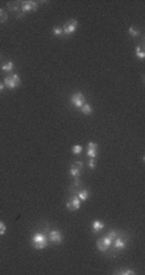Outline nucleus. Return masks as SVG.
Masks as SVG:
<instances>
[{
  "mask_svg": "<svg viewBox=\"0 0 145 275\" xmlns=\"http://www.w3.org/2000/svg\"><path fill=\"white\" fill-rule=\"evenodd\" d=\"M31 242L36 250H44L48 246V236L44 233H36L32 236Z\"/></svg>",
  "mask_w": 145,
  "mask_h": 275,
  "instance_id": "obj_1",
  "label": "nucleus"
},
{
  "mask_svg": "<svg viewBox=\"0 0 145 275\" xmlns=\"http://www.w3.org/2000/svg\"><path fill=\"white\" fill-rule=\"evenodd\" d=\"M8 21V14L7 12L3 9V8H0V23H5Z\"/></svg>",
  "mask_w": 145,
  "mask_h": 275,
  "instance_id": "obj_17",
  "label": "nucleus"
},
{
  "mask_svg": "<svg viewBox=\"0 0 145 275\" xmlns=\"http://www.w3.org/2000/svg\"><path fill=\"white\" fill-rule=\"evenodd\" d=\"M80 110H81L85 115H90L91 113H92V108H91V105H90V104H86V103H85V104L82 105V108L80 109Z\"/></svg>",
  "mask_w": 145,
  "mask_h": 275,
  "instance_id": "obj_13",
  "label": "nucleus"
},
{
  "mask_svg": "<svg viewBox=\"0 0 145 275\" xmlns=\"http://www.w3.org/2000/svg\"><path fill=\"white\" fill-rule=\"evenodd\" d=\"M108 236H109L111 238H113V239H114V238H117V237L119 236V233L117 232V230H111V232L108 233Z\"/></svg>",
  "mask_w": 145,
  "mask_h": 275,
  "instance_id": "obj_26",
  "label": "nucleus"
},
{
  "mask_svg": "<svg viewBox=\"0 0 145 275\" xmlns=\"http://www.w3.org/2000/svg\"><path fill=\"white\" fill-rule=\"evenodd\" d=\"M89 168H90V169H95L96 168L95 159H89Z\"/></svg>",
  "mask_w": 145,
  "mask_h": 275,
  "instance_id": "obj_27",
  "label": "nucleus"
},
{
  "mask_svg": "<svg viewBox=\"0 0 145 275\" xmlns=\"http://www.w3.org/2000/svg\"><path fill=\"white\" fill-rule=\"evenodd\" d=\"M48 241L53 242V243H55V244H60L63 242V234L57 229L50 230L49 236H48Z\"/></svg>",
  "mask_w": 145,
  "mask_h": 275,
  "instance_id": "obj_6",
  "label": "nucleus"
},
{
  "mask_svg": "<svg viewBox=\"0 0 145 275\" xmlns=\"http://www.w3.org/2000/svg\"><path fill=\"white\" fill-rule=\"evenodd\" d=\"M70 202L72 204V206H73L75 211H76V210H78L80 206H81V200H80L77 196H72L71 199H70Z\"/></svg>",
  "mask_w": 145,
  "mask_h": 275,
  "instance_id": "obj_10",
  "label": "nucleus"
},
{
  "mask_svg": "<svg viewBox=\"0 0 145 275\" xmlns=\"http://www.w3.org/2000/svg\"><path fill=\"white\" fill-rule=\"evenodd\" d=\"M96 247H98V250L100 251V252H105V251H107L108 248H109L105 243H104L103 238H100V239H99L98 242H96Z\"/></svg>",
  "mask_w": 145,
  "mask_h": 275,
  "instance_id": "obj_12",
  "label": "nucleus"
},
{
  "mask_svg": "<svg viewBox=\"0 0 145 275\" xmlns=\"http://www.w3.org/2000/svg\"><path fill=\"white\" fill-rule=\"evenodd\" d=\"M18 3H8V8H9L10 10H17L21 8V5H17Z\"/></svg>",
  "mask_w": 145,
  "mask_h": 275,
  "instance_id": "obj_23",
  "label": "nucleus"
},
{
  "mask_svg": "<svg viewBox=\"0 0 145 275\" xmlns=\"http://www.w3.org/2000/svg\"><path fill=\"white\" fill-rule=\"evenodd\" d=\"M14 69V63L13 62H8V63H4L1 65V71L4 72H8V73H10Z\"/></svg>",
  "mask_w": 145,
  "mask_h": 275,
  "instance_id": "obj_11",
  "label": "nucleus"
},
{
  "mask_svg": "<svg viewBox=\"0 0 145 275\" xmlns=\"http://www.w3.org/2000/svg\"><path fill=\"white\" fill-rule=\"evenodd\" d=\"M86 154L90 159H96V155H98V145L95 142H89Z\"/></svg>",
  "mask_w": 145,
  "mask_h": 275,
  "instance_id": "obj_7",
  "label": "nucleus"
},
{
  "mask_svg": "<svg viewBox=\"0 0 145 275\" xmlns=\"http://www.w3.org/2000/svg\"><path fill=\"white\" fill-rule=\"evenodd\" d=\"M77 26H78V22L76 21V19H71V21H68L66 25L62 27L63 28V35H66V36L72 35L76 30H77Z\"/></svg>",
  "mask_w": 145,
  "mask_h": 275,
  "instance_id": "obj_5",
  "label": "nucleus"
},
{
  "mask_svg": "<svg viewBox=\"0 0 145 275\" xmlns=\"http://www.w3.org/2000/svg\"><path fill=\"white\" fill-rule=\"evenodd\" d=\"M91 228H92V232L94 233H99L100 230L104 229V223L103 221H100V220H95L94 223L91 224Z\"/></svg>",
  "mask_w": 145,
  "mask_h": 275,
  "instance_id": "obj_9",
  "label": "nucleus"
},
{
  "mask_svg": "<svg viewBox=\"0 0 145 275\" xmlns=\"http://www.w3.org/2000/svg\"><path fill=\"white\" fill-rule=\"evenodd\" d=\"M37 7H39L37 1H32V0H30V1H23V3H21V8H19L21 13H19V17H21L23 13L36 10V9H37Z\"/></svg>",
  "mask_w": 145,
  "mask_h": 275,
  "instance_id": "obj_3",
  "label": "nucleus"
},
{
  "mask_svg": "<svg viewBox=\"0 0 145 275\" xmlns=\"http://www.w3.org/2000/svg\"><path fill=\"white\" fill-rule=\"evenodd\" d=\"M128 33H130L131 37H138V36L140 35V32L136 30L135 27H130V28H128Z\"/></svg>",
  "mask_w": 145,
  "mask_h": 275,
  "instance_id": "obj_20",
  "label": "nucleus"
},
{
  "mask_svg": "<svg viewBox=\"0 0 145 275\" xmlns=\"http://www.w3.org/2000/svg\"><path fill=\"white\" fill-rule=\"evenodd\" d=\"M4 84H5V87L10 88V90H14V88H17L19 84H21V78H19L18 74L7 76L5 78H4Z\"/></svg>",
  "mask_w": 145,
  "mask_h": 275,
  "instance_id": "obj_2",
  "label": "nucleus"
},
{
  "mask_svg": "<svg viewBox=\"0 0 145 275\" xmlns=\"http://www.w3.org/2000/svg\"><path fill=\"white\" fill-rule=\"evenodd\" d=\"M72 167H75L76 169H78V170L81 172L82 169H83V163H81V161H76V163H73V165H72Z\"/></svg>",
  "mask_w": 145,
  "mask_h": 275,
  "instance_id": "obj_24",
  "label": "nucleus"
},
{
  "mask_svg": "<svg viewBox=\"0 0 145 275\" xmlns=\"http://www.w3.org/2000/svg\"><path fill=\"white\" fill-rule=\"evenodd\" d=\"M71 104L73 105L75 108L77 109H81L82 105L85 104V96H83L82 92H76L71 96Z\"/></svg>",
  "mask_w": 145,
  "mask_h": 275,
  "instance_id": "obj_4",
  "label": "nucleus"
},
{
  "mask_svg": "<svg viewBox=\"0 0 145 275\" xmlns=\"http://www.w3.org/2000/svg\"><path fill=\"white\" fill-rule=\"evenodd\" d=\"M77 197L81 201H86L89 199V191H87V189H81V191L77 193Z\"/></svg>",
  "mask_w": 145,
  "mask_h": 275,
  "instance_id": "obj_14",
  "label": "nucleus"
},
{
  "mask_svg": "<svg viewBox=\"0 0 145 275\" xmlns=\"http://www.w3.org/2000/svg\"><path fill=\"white\" fill-rule=\"evenodd\" d=\"M117 274H119V275H134L135 271L132 269H119L118 271H117Z\"/></svg>",
  "mask_w": 145,
  "mask_h": 275,
  "instance_id": "obj_16",
  "label": "nucleus"
},
{
  "mask_svg": "<svg viewBox=\"0 0 145 275\" xmlns=\"http://www.w3.org/2000/svg\"><path fill=\"white\" fill-rule=\"evenodd\" d=\"M113 246H114V248L117 250H123V248H126V241L123 239L122 237H121V234L117 238H114V241H113Z\"/></svg>",
  "mask_w": 145,
  "mask_h": 275,
  "instance_id": "obj_8",
  "label": "nucleus"
},
{
  "mask_svg": "<svg viewBox=\"0 0 145 275\" xmlns=\"http://www.w3.org/2000/svg\"><path fill=\"white\" fill-rule=\"evenodd\" d=\"M103 241H104V243H105L108 247H111V246L113 244V241H114V239H113V238H111V237L107 234L105 237H103Z\"/></svg>",
  "mask_w": 145,
  "mask_h": 275,
  "instance_id": "obj_21",
  "label": "nucleus"
},
{
  "mask_svg": "<svg viewBox=\"0 0 145 275\" xmlns=\"http://www.w3.org/2000/svg\"><path fill=\"white\" fill-rule=\"evenodd\" d=\"M53 35H54V36H62V35H63V28H62V27H54Z\"/></svg>",
  "mask_w": 145,
  "mask_h": 275,
  "instance_id": "obj_22",
  "label": "nucleus"
},
{
  "mask_svg": "<svg viewBox=\"0 0 145 275\" xmlns=\"http://www.w3.org/2000/svg\"><path fill=\"white\" fill-rule=\"evenodd\" d=\"M0 59H1V55H0Z\"/></svg>",
  "mask_w": 145,
  "mask_h": 275,
  "instance_id": "obj_29",
  "label": "nucleus"
},
{
  "mask_svg": "<svg viewBox=\"0 0 145 275\" xmlns=\"http://www.w3.org/2000/svg\"><path fill=\"white\" fill-rule=\"evenodd\" d=\"M136 56H138L139 59H141V60L145 58V52H144V50H143L141 46H138V47H136Z\"/></svg>",
  "mask_w": 145,
  "mask_h": 275,
  "instance_id": "obj_19",
  "label": "nucleus"
},
{
  "mask_svg": "<svg viewBox=\"0 0 145 275\" xmlns=\"http://www.w3.org/2000/svg\"><path fill=\"white\" fill-rule=\"evenodd\" d=\"M4 88H5V84H4V82H0V92H3Z\"/></svg>",
  "mask_w": 145,
  "mask_h": 275,
  "instance_id": "obj_28",
  "label": "nucleus"
},
{
  "mask_svg": "<svg viewBox=\"0 0 145 275\" xmlns=\"http://www.w3.org/2000/svg\"><path fill=\"white\" fill-rule=\"evenodd\" d=\"M82 151H83V147L80 146V145H75V146L72 147V154H73V155H80Z\"/></svg>",
  "mask_w": 145,
  "mask_h": 275,
  "instance_id": "obj_18",
  "label": "nucleus"
},
{
  "mask_svg": "<svg viewBox=\"0 0 145 275\" xmlns=\"http://www.w3.org/2000/svg\"><path fill=\"white\" fill-rule=\"evenodd\" d=\"M70 174L75 179H78V178H80V174H81V172H80L78 169H76L75 167H71V169H70Z\"/></svg>",
  "mask_w": 145,
  "mask_h": 275,
  "instance_id": "obj_15",
  "label": "nucleus"
},
{
  "mask_svg": "<svg viewBox=\"0 0 145 275\" xmlns=\"http://www.w3.org/2000/svg\"><path fill=\"white\" fill-rule=\"evenodd\" d=\"M5 232H7V225L3 221H0V236H4Z\"/></svg>",
  "mask_w": 145,
  "mask_h": 275,
  "instance_id": "obj_25",
  "label": "nucleus"
}]
</instances>
